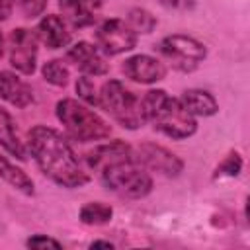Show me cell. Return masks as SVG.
I'll use <instances>...</instances> for the list:
<instances>
[{"instance_id": "obj_26", "label": "cell", "mask_w": 250, "mask_h": 250, "mask_svg": "<svg viewBox=\"0 0 250 250\" xmlns=\"http://www.w3.org/2000/svg\"><path fill=\"white\" fill-rule=\"evenodd\" d=\"M90 246H92V248H113V244L107 242V240H94Z\"/></svg>"}, {"instance_id": "obj_13", "label": "cell", "mask_w": 250, "mask_h": 250, "mask_svg": "<svg viewBox=\"0 0 250 250\" xmlns=\"http://www.w3.org/2000/svg\"><path fill=\"white\" fill-rule=\"evenodd\" d=\"M0 98L16 107H25L33 102V92L14 72L0 70Z\"/></svg>"}, {"instance_id": "obj_2", "label": "cell", "mask_w": 250, "mask_h": 250, "mask_svg": "<svg viewBox=\"0 0 250 250\" xmlns=\"http://www.w3.org/2000/svg\"><path fill=\"white\" fill-rule=\"evenodd\" d=\"M27 148L39 170L55 184L62 188H80L90 182L70 143L57 129L35 125L27 133Z\"/></svg>"}, {"instance_id": "obj_1", "label": "cell", "mask_w": 250, "mask_h": 250, "mask_svg": "<svg viewBox=\"0 0 250 250\" xmlns=\"http://www.w3.org/2000/svg\"><path fill=\"white\" fill-rule=\"evenodd\" d=\"M86 162L98 172L102 184L121 197L141 199L152 189L148 170L137 160L133 148L123 141H111L96 146L86 154Z\"/></svg>"}, {"instance_id": "obj_3", "label": "cell", "mask_w": 250, "mask_h": 250, "mask_svg": "<svg viewBox=\"0 0 250 250\" xmlns=\"http://www.w3.org/2000/svg\"><path fill=\"white\" fill-rule=\"evenodd\" d=\"M145 119L154 125L162 135L182 141L197 131L195 117L184 107L178 98H172L164 90H150L143 98Z\"/></svg>"}, {"instance_id": "obj_24", "label": "cell", "mask_w": 250, "mask_h": 250, "mask_svg": "<svg viewBox=\"0 0 250 250\" xmlns=\"http://www.w3.org/2000/svg\"><path fill=\"white\" fill-rule=\"evenodd\" d=\"M29 248H61V242L55 238H49L45 234H35L25 242Z\"/></svg>"}, {"instance_id": "obj_11", "label": "cell", "mask_w": 250, "mask_h": 250, "mask_svg": "<svg viewBox=\"0 0 250 250\" xmlns=\"http://www.w3.org/2000/svg\"><path fill=\"white\" fill-rule=\"evenodd\" d=\"M66 59H68L78 70H82V72L88 74V76H102V74H105L107 68H109L107 62H105V59H104V53H102L98 47H94L92 43H88V41H78V43H74V45L68 49Z\"/></svg>"}, {"instance_id": "obj_23", "label": "cell", "mask_w": 250, "mask_h": 250, "mask_svg": "<svg viewBox=\"0 0 250 250\" xmlns=\"http://www.w3.org/2000/svg\"><path fill=\"white\" fill-rule=\"evenodd\" d=\"M20 10L23 12V16L27 18H35L39 14H43L45 6H47V0H16Z\"/></svg>"}, {"instance_id": "obj_19", "label": "cell", "mask_w": 250, "mask_h": 250, "mask_svg": "<svg viewBox=\"0 0 250 250\" xmlns=\"http://www.w3.org/2000/svg\"><path fill=\"white\" fill-rule=\"evenodd\" d=\"M127 23L133 27L135 33H150L156 27V18L145 8H133L129 12Z\"/></svg>"}, {"instance_id": "obj_8", "label": "cell", "mask_w": 250, "mask_h": 250, "mask_svg": "<svg viewBox=\"0 0 250 250\" xmlns=\"http://www.w3.org/2000/svg\"><path fill=\"white\" fill-rule=\"evenodd\" d=\"M37 33L25 27H18L10 31L8 49H10V64L21 74H33L37 64Z\"/></svg>"}, {"instance_id": "obj_17", "label": "cell", "mask_w": 250, "mask_h": 250, "mask_svg": "<svg viewBox=\"0 0 250 250\" xmlns=\"http://www.w3.org/2000/svg\"><path fill=\"white\" fill-rule=\"evenodd\" d=\"M0 178L10 184L12 188H16L18 191L25 193V195H33V180L16 164H12L6 156L0 154Z\"/></svg>"}, {"instance_id": "obj_20", "label": "cell", "mask_w": 250, "mask_h": 250, "mask_svg": "<svg viewBox=\"0 0 250 250\" xmlns=\"http://www.w3.org/2000/svg\"><path fill=\"white\" fill-rule=\"evenodd\" d=\"M41 72H43V78H45L49 84H53V86H66V82H68V68H66V64H64L62 61H59V59L47 61V62L43 64Z\"/></svg>"}, {"instance_id": "obj_6", "label": "cell", "mask_w": 250, "mask_h": 250, "mask_svg": "<svg viewBox=\"0 0 250 250\" xmlns=\"http://www.w3.org/2000/svg\"><path fill=\"white\" fill-rule=\"evenodd\" d=\"M160 55L172 64V68L180 72H193L207 57V49L195 37L174 33L160 41L158 45Z\"/></svg>"}, {"instance_id": "obj_18", "label": "cell", "mask_w": 250, "mask_h": 250, "mask_svg": "<svg viewBox=\"0 0 250 250\" xmlns=\"http://www.w3.org/2000/svg\"><path fill=\"white\" fill-rule=\"evenodd\" d=\"M113 209L102 201H90L80 209V221L86 225H105L111 221Z\"/></svg>"}, {"instance_id": "obj_4", "label": "cell", "mask_w": 250, "mask_h": 250, "mask_svg": "<svg viewBox=\"0 0 250 250\" xmlns=\"http://www.w3.org/2000/svg\"><path fill=\"white\" fill-rule=\"evenodd\" d=\"M57 117L62 123L64 131L80 143L102 141L111 135V127L94 109H90L88 105H84L72 98L59 100Z\"/></svg>"}, {"instance_id": "obj_25", "label": "cell", "mask_w": 250, "mask_h": 250, "mask_svg": "<svg viewBox=\"0 0 250 250\" xmlns=\"http://www.w3.org/2000/svg\"><path fill=\"white\" fill-rule=\"evenodd\" d=\"M14 0H0V20H6L12 14Z\"/></svg>"}, {"instance_id": "obj_22", "label": "cell", "mask_w": 250, "mask_h": 250, "mask_svg": "<svg viewBox=\"0 0 250 250\" xmlns=\"http://www.w3.org/2000/svg\"><path fill=\"white\" fill-rule=\"evenodd\" d=\"M240 168H242V158L238 152H229L227 158L217 166L215 170V176H229V178H234L240 174Z\"/></svg>"}, {"instance_id": "obj_21", "label": "cell", "mask_w": 250, "mask_h": 250, "mask_svg": "<svg viewBox=\"0 0 250 250\" xmlns=\"http://www.w3.org/2000/svg\"><path fill=\"white\" fill-rule=\"evenodd\" d=\"M76 94H78V98L84 100L86 104L100 107V92H96L94 82H92L88 76L78 78V82H76Z\"/></svg>"}, {"instance_id": "obj_12", "label": "cell", "mask_w": 250, "mask_h": 250, "mask_svg": "<svg viewBox=\"0 0 250 250\" xmlns=\"http://www.w3.org/2000/svg\"><path fill=\"white\" fill-rule=\"evenodd\" d=\"M37 39L43 41L49 49H62L70 43V31L64 18L57 14L45 16L37 25Z\"/></svg>"}, {"instance_id": "obj_27", "label": "cell", "mask_w": 250, "mask_h": 250, "mask_svg": "<svg viewBox=\"0 0 250 250\" xmlns=\"http://www.w3.org/2000/svg\"><path fill=\"white\" fill-rule=\"evenodd\" d=\"M2 53H4V37L0 33V57H2Z\"/></svg>"}, {"instance_id": "obj_28", "label": "cell", "mask_w": 250, "mask_h": 250, "mask_svg": "<svg viewBox=\"0 0 250 250\" xmlns=\"http://www.w3.org/2000/svg\"><path fill=\"white\" fill-rule=\"evenodd\" d=\"M92 4H94V8H98L102 4V0H92Z\"/></svg>"}, {"instance_id": "obj_15", "label": "cell", "mask_w": 250, "mask_h": 250, "mask_svg": "<svg viewBox=\"0 0 250 250\" xmlns=\"http://www.w3.org/2000/svg\"><path fill=\"white\" fill-rule=\"evenodd\" d=\"M0 146L10 152L12 156H16L18 160H25L27 152H25V146L20 139V133H18V127L12 119V115L0 107Z\"/></svg>"}, {"instance_id": "obj_16", "label": "cell", "mask_w": 250, "mask_h": 250, "mask_svg": "<svg viewBox=\"0 0 250 250\" xmlns=\"http://www.w3.org/2000/svg\"><path fill=\"white\" fill-rule=\"evenodd\" d=\"M64 21L72 27H86L94 21V4L92 0H59Z\"/></svg>"}, {"instance_id": "obj_5", "label": "cell", "mask_w": 250, "mask_h": 250, "mask_svg": "<svg viewBox=\"0 0 250 250\" xmlns=\"http://www.w3.org/2000/svg\"><path fill=\"white\" fill-rule=\"evenodd\" d=\"M100 107L105 109L125 129H139L146 123L143 100L119 80H107L102 86Z\"/></svg>"}, {"instance_id": "obj_7", "label": "cell", "mask_w": 250, "mask_h": 250, "mask_svg": "<svg viewBox=\"0 0 250 250\" xmlns=\"http://www.w3.org/2000/svg\"><path fill=\"white\" fill-rule=\"evenodd\" d=\"M96 47L104 53V55H121L125 51L135 49L137 45V33L133 31V27L119 18H111L105 20L104 23H100V27L96 29Z\"/></svg>"}, {"instance_id": "obj_10", "label": "cell", "mask_w": 250, "mask_h": 250, "mask_svg": "<svg viewBox=\"0 0 250 250\" xmlns=\"http://www.w3.org/2000/svg\"><path fill=\"white\" fill-rule=\"evenodd\" d=\"M123 74L139 84H154L166 76V66L162 61L150 55H133L123 62Z\"/></svg>"}, {"instance_id": "obj_9", "label": "cell", "mask_w": 250, "mask_h": 250, "mask_svg": "<svg viewBox=\"0 0 250 250\" xmlns=\"http://www.w3.org/2000/svg\"><path fill=\"white\" fill-rule=\"evenodd\" d=\"M135 156L146 170H154V172H160L170 178L178 176L184 170V162L172 150H168L156 143H143L137 148Z\"/></svg>"}, {"instance_id": "obj_14", "label": "cell", "mask_w": 250, "mask_h": 250, "mask_svg": "<svg viewBox=\"0 0 250 250\" xmlns=\"http://www.w3.org/2000/svg\"><path fill=\"white\" fill-rule=\"evenodd\" d=\"M180 102L193 117H209V115H215L219 109V104L213 98V94H209L207 90H199V88L186 90Z\"/></svg>"}]
</instances>
